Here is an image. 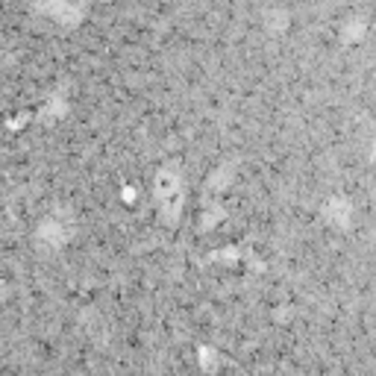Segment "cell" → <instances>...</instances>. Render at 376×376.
<instances>
[{"mask_svg": "<svg viewBox=\"0 0 376 376\" xmlns=\"http://www.w3.org/2000/svg\"><path fill=\"white\" fill-rule=\"evenodd\" d=\"M265 21H268V30H271V32H285V30H288V12L271 9V12L265 15Z\"/></svg>", "mask_w": 376, "mask_h": 376, "instance_id": "cell-7", "label": "cell"}, {"mask_svg": "<svg viewBox=\"0 0 376 376\" xmlns=\"http://www.w3.org/2000/svg\"><path fill=\"white\" fill-rule=\"evenodd\" d=\"M153 197L159 206V215L168 226H174L183 215V200H186V191H183V179L174 168H162L153 179Z\"/></svg>", "mask_w": 376, "mask_h": 376, "instance_id": "cell-1", "label": "cell"}, {"mask_svg": "<svg viewBox=\"0 0 376 376\" xmlns=\"http://www.w3.org/2000/svg\"><path fill=\"white\" fill-rule=\"evenodd\" d=\"M365 30H368L365 18H350V21H347V27H344V32H341V41H344V44L358 41V39L365 36Z\"/></svg>", "mask_w": 376, "mask_h": 376, "instance_id": "cell-6", "label": "cell"}, {"mask_svg": "<svg viewBox=\"0 0 376 376\" xmlns=\"http://www.w3.org/2000/svg\"><path fill=\"white\" fill-rule=\"evenodd\" d=\"M36 12L47 15V18H53L62 27L74 30V27L83 24V18H86V0H39Z\"/></svg>", "mask_w": 376, "mask_h": 376, "instance_id": "cell-2", "label": "cell"}, {"mask_svg": "<svg viewBox=\"0 0 376 376\" xmlns=\"http://www.w3.org/2000/svg\"><path fill=\"white\" fill-rule=\"evenodd\" d=\"M200 368L209 373V370H218V353L212 347H200Z\"/></svg>", "mask_w": 376, "mask_h": 376, "instance_id": "cell-8", "label": "cell"}, {"mask_svg": "<svg viewBox=\"0 0 376 376\" xmlns=\"http://www.w3.org/2000/svg\"><path fill=\"white\" fill-rule=\"evenodd\" d=\"M233 174H235V168L233 165H221L215 174H212L209 176V183H206V188L209 191H223L226 186H230L233 183Z\"/></svg>", "mask_w": 376, "mask_h": 376, "instance_id": "cell-5", "label": "cell"}, {"mask_svg": "<svg viewBox=\"0 0 376 376\" xmlns=\"http://www.w3.org/2000/svg\"><path fill=\"white\" fill-rule=\"evenodd\" d=\"M74 235V221L68 218V212H53L39 223V241H44L47 247H65Z\"/></svg>", "mask_w": 376, "mask_h": 376, "instance_id": "cell-3", "label": "cell"}, {"mask_svg": "<svg viewBox=\"0 0 376 376\" xmlns=\"http://www.w3.org/2000/svg\"><path fill=\"white\" fill-rule=\"evenodd\" d=\"M323 218L330 221L338 230H350V221H353V203L344 197V194H335L323 203Z\"/></svg>", "mask_w": 376, "mask_h": 376, "instance_id": "cell-4", "label": "cell"}]
</instances>
